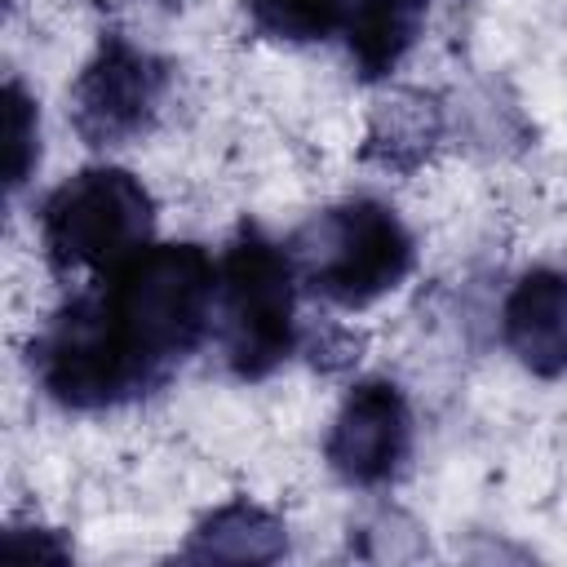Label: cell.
<instances>
[{
  "mask_svg": "<svg viewBox=\"0 0 567 567\" xmlns=\"http://www.w3.org/2000/svg\"><path fill=\"white\" fill-rule=\"evenodd\" d=\"M106 346L146 394L208 332L217 301V266L199 244H146L89 288Z\"/></svg>",
  "mask_w": 567,
  "mask_h": 567,
  "instance_id": "obj_1",
  "label": "cell"
},
{
  "mask_svg": "<svg viewBox=\"0 0 567 567\" xmlns=\"http://www.w3.org/2000/svg\"><path fill=\"white\" fill-rule=\"evenodd\" d=\"M288 252L310 292L346 310H359L399 288L416 257L408 226L381 199H346L319 213Z\"/></svg>",
  "mask_w": 567,
  "mask_h": 567,
  "instance_id": "obj_2",
  "label": "cell"
},
{
  "mask_svg": "<svg viewBox=\"0 0 567 567\" xmlns=\"http://www.w3.org/2000/svg\"><path fill=\"white\" fill-rule=\"evenodd\" d=\"M297 261L284 244L244 226L217 266L221 346L235 377L275 372L297 346Z\"/></svg>",
  "mask_w": 567,
  "mask_h": 567,
  "instance_id": "obj_3",
  "label": "cell"
},
{
  "mask_svg": "<svg viewBox=\"0 0 567 567\" xmlns=\"http://www.w3.org/2000/svg\"><path fill=\"white\" fill-rule=\"evenodd\" d=\"M155 226V204L128 168H84L66 177L40 213L44 252L58 275L93 270L111 275L133 252L146 248Z\"/></svg>",
  "mask_w": 567,
  "mask_h": 567,
  "instance_id": "obj_4",
  "label": "cell"
},
{
  "mask_svg": "<svg viewBox=\"0 0 567 567\" xmlns=\"http://www.w3.org/2000/svg\"><path fill=\"white\" fill-rule=\"evenodd\" d=\"M164 89H168V66L155 53L124 40L120 31H106L93 62L80 71L71 89L75 133L89 146H120L155 124Z\"/></svg>",
  "mask_w": 567,
  "mask_h": 567,
  "instance_id": "obj_5",
  "label": "cell"
},
{
  "mask_svg": "<svg viewBox=\"0 0 567 567\" xmlns=\"http://www.w3.org/2000/svg\"><path fill=\"white\" fill-rule=\"evenodd\" d=\"M408 447H412V412L394 381H359L346 394L323 443L328 465L354 487L390 483L403 470Z\"/></svg>",
  "mask_w": 567,
  "mask_h": 567,
  "instance_id": "obj_6",
  "label": "cell"
},
{
  "mask_svg": "<svg viewBox=\"0 0 567 567\" xmlns=\"http://www.w3.org/2000/svg\"><path fill=\"white\" fill-rule=\"evenodd\" d=\"M501 337L532 377H545V381L563 377L567 372V270H554V266L527 270L501 306Z\"/></svg>",
  "mask_w": 567,
  "mask_h": 567,
  "instance_id": "obj_7",
  "label": "cell"
},
{
  "mask_svg": "<svg viewBox=\"0 0 567 567\" xmlns=\"http://www.w3.org/2000/svg\"><path fill=\"white\" fill-rule=\"evenodd\" d=\"M425 22V0H354L341 27L346 49L363 80H381L399 66Z\"/></svg>",
  "mask_w": 567,
  "mask_h": 567,
  "instance_id": "obj_8",
  "label": "cell"
},
{
  "mask_svg": "<svg viewBox=\"0 0 567 567\" xmlns=\"http://www.w3.org/2000/svg\"><path fill=\"white\" fill-rule=\"evenodd\" d=\"M284 554V527L252 501H230L208 514L182 558H230V563H270Z\"/></svg>",
  "mask_w": 567,
  "mask_h": 567,
  "instance_id": "obj_9",
  "label": "cell"
},
{
  "mask_svg": "<svg viewBox=\"0 0 567 567\" xmlns=\"http://www.w3.org/2000/svg\"><path fill=\"white\" fill-rule=\"evenodd\" d=\"M354 0H244L252 27L270 40L306 44V40H328L332 31L346 27Z\"/></svg>",
  "mask_w": 567,
  "mask_h": 567,
  "instance_id": "obj_10",
  "label": "cell"
},
{
  "mask_svg": "<svg viewBox=\"0 0 567 567\" xmlns=\"http://www.w3.org/2000/svg\"><path fill=\"white\" fill-rule=\"evenodd\" d=\"M4 102H9V111H4V137H9L4 142V182H9V190H18L40 159V120H35V102L22 93L18 80H9Z\"/></svg>",
  "mask_w": 567,
  "mask_h": 567,
  "instance_id": "obj_11",
  "label": "cell"
}]
</instances>
